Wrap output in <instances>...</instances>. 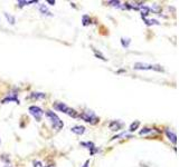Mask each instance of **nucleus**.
<instances>
[{"label": "nucleus", "instance_id": "1", "mask_svg": "<svg viewBox=\"0 0 179 167\" xmlns=\"http://www.w3.org/2000/svg\"><path fill=\"white\" fill-rule=\"evenodd\" d=\"M133 69L135 70H156V71H163L162 67L159 65H151L146 62H135L133 65Z\"/></svg>", "mask_w": 179, "mask_h": 167}, {"label": "nucleus", "instance_id": "2", "mask_svg": "<svg viewBox=\"0 0 179 167\" xmlns=\"http://www.w3.org/2000/svg\"><path fill=\"white\" fill-rule=\"evenodd\" d=\"M46 116L51 119V121H52V125L53 127L56 129V130H60L62 127H63V121L60 119V117L57 116L54 112H52V110H47L46 112Z\"/></svg>", "mask_w": 179, "mask_h": 167}, {"label": "nucleus", "instance_id": "3", "mask_svg": "<svg viewBox=\"0 0 179 167\" xmlns=\"http://www.w3.org/2000/svg\"><path fill=\"white\" fill-rule=\"evenodd\" d=\"M79 117H81L84 121L90 123V124H96L99 121V118L95 116V114L93 113L92 110H85L84 113H82Z\"/></svg>", "mask_w": 179, "mask_h": 167}, {"label": "nucleus", "instance_id": "4", "mask_svg": "<svg viewBox=\"0 0 179 167\" xmlns=\"http://www.w3.org/2000/svg\"><path fill=\"white\" fill-rule=\"evenodd\" d=\"M29 113H30V115L34 116V118H35L37 121H40L42 117L44 115L43 109L40 108V107H38V106H30V107H29Z\"/></svg>", "mask_w": 179, "mask_h": 167}, {"label": "nucleus", "instance_id": "5", "mask_svg": "<svg viewBox=\"0 0 179 167\" xmlns=\"http://www.w3.org/2000/svg\"><path fill=\"white\" fill-rule=\"evenodd\" d=\"M53 107H54V109H56L57 112H60V113H64V114L67 113L68 109H69V107H68L66 104H64V103H60V101L54 103V104H53Z\"/></svg>", "mask_w": 179, "mask_h": 167}, {"label": "nucleus", "instance_id": "6", "mask_svg": "<svg viewBox=\"0 0 179 167\" xmlns=\"http://www.w3.org/2000/svg\"><path fill=\"white\" fill-rule=\"evenodd\" d=\"M122 126H123V124H122L121 121H112L111 123H110V125H109V128L111 129L112 132H119L120 129L122 128Z\"/></svg>", "mask_w": 179, "mask_h": 167}, {"label": "nucleus", "instance_id": "7", "mask_svg": "<svg viewBox=\"0 0 179 167\" xmlns=\"http://www.w3.org/2000/svg\"><path fill=\"white\" fill-rule=\"evenodd\" d=\"M10 101H15V103H17V104H19V99L17 98L16 94L11 93V94H10V96L6 97L4 100L1 101V103H2V104H7V103H10Z\"/></svg>", "mask_w": 179, "mask_h": 167}, {"label": "nucleus", "instance_id": "8", "mask_svg": "<svg viewBox=\"0 0 179 167\" xmlns=\"http://www.w3.org/2000/svg\"><path fill=\"white\" fill-rule=\"evenodd\" d=\"M166 135L169 138V140L172 142V144H176L177 143V136H176V133L170 130V129H166Z\"/></svg>", "mask_w": 179, "mask_h": 167}, {"label": "nucleus", "instance_id": "9", "mask_svg": "<svg viewBox=\"0 0 179 167\" xmlns=\"http://www.w3.org/2000/svg\"><path fill=\"white\" fill-rule=\"evenodd\" d=\"M81 145H82V146H85V147L88 148V149H91V155H94L95 152H97V148H95V146H94V144H93L92 142H88V143H81Z\"/></svg>", "mask_w": 179, "mask_h": 167}, {"label": "nucleus", "instance_id": "10", "mask_svg": "<svg viewBox=\"0 0 179 167\" xmlns=\"http://www.w3.org/2000/svg\"><path fill=\"white\" fill-rule=\"evenodd\" d=\"M71 132L76 134V135H83L85 132V127L84 126H74L71 128Z\"/></svg>", "mask_w": 179, "mask_h": 167}, {"label": "nucleus", "instance_id": "11", "mask_svg": "<svg viewBox=\"0 0 179 167\" xmlns=\"http://www.w3.org/2000/svg\"><path fill=\"white\" fill-rule=\"evenodd\" d=\"M140 12H141V17L142 18H147V16L150 13V8L148 7V6H144V4H142L141 7H140Z\"/></svg>", "mask_w": 179, "mask_h": 167}, {"label": "nucleus", "instance_id": "12", "mask_svg": "<svg viewBox=\"0 0 179 167\" xmlns=\"http://www.w3.org/2000/svg\"><path fill=\"white\" fill-rule=\"evenodd\" d=\"M39 11L43 13V15H46V16H53L49 10H48V8L46 4H39Z\"/></svg>", "mask_w": 179, "mask_h": 167}, {"label": "nucleus", "instance_id": "13", "mask_svg": "<svg viewBox=\"0 0 179 167\" xmlns=\"http://www.w3.org/2000/svg\"><path fill=\"white\" fill-rule=\"evenodd\" d=\"M45 97H46V94L44 93H32L30 96V98L32 99H44Z\"/></svg>", "mask_w": 179, "mask_h": 167}, {"label": "nucleus", "instance_id": "14", "mask_svg": "<svg viewBox=\"0 0 179 167\" xmlns=\"http://www.w3.org/2000/svg\"><path fill=\"white\" fill-rule=\"evenodd\" d=\"M5 17H6V19L8 20V22L10 23V25H15V23H16V18H15L14 16L9 15V13H7V12H5Z\"/></svg>", "mask_w": 179, "mask_h": 167}, {"label": "nucleus", "instance_id": "15", "mask_svg": "<svg viewBox=\"0 0 179 167\" xmlns=\"http://www.w3.org/2000/svg\"><path fill=\"white\" fill-rule=\"evenodd\" d=\"M143 21L147 23L148 26H152V25H160L158 22V20H155V19H148V18H142Z\"/></svg>", "mask_w": 179, "mask_h": 167}, {"label": "nucleus", "instance_id": "16", "mask_svg": "<svg viewBox=\"0 0 179 167\" xmlns=\"http://www.w3.org/2000/svg\"><path fill=\"white\" fill-rule=\"evenodd\" d=\"M139 125H140V121H135L134 123H132V124L130 125V128H129V130H130L131 133L135 132V130L138 129V127H139Z\"/></svg>", "mask_w": 179, "mask_h": 167}, {"label": "nucleus", "instance_id": "17", "mask_svg": "<svg viewBox=\"0 0 179 167\" xmlns=\"http://www.w3.org/2000/svg\"><path fill=\"white\" fill-rule=\"evenodd\" d=\"M82 22H83V26H88L91 23V18H90V16L88 15H83L82 17Z\"/></svg>", "mask_w": 179, "mask_h": 167}, {"label": "nucleus", "instance_id": "18", "mask_svg": "<svg viewBox=\"0 0 179 167\" xmlns=\"http://www.w3.org/2000/svg\"><path fill=\"white\" fill-rule=\"evenodd\" d=\"M130 43H131L130 38H121V45H122V47H124V48H128L129 45H130Z\"/></svg>", "mask_w": 179, "mask_h": 167}, {"label": "nucleus", "instance_id": "19", "mask_svg": "<svg viewBox=\"0 0 179 167\" xmlns=\"http://www.w3.org/2000/svg\"><path fill=\"white\" fill-rule=\"evenodd\" d=\"M36 2H37L36 0H32V1H23V0H20V1L17 2V4H18L19 7H24V6H27V4H36Z\"/></svg>", "mask_w": 179, "mask_h": 167}, {"label": "nucleus", "instance_id": "20", "mask_svg": "<svg viewBox=\"0 0 179 167\" xmlns=\"http://www.w3.org/2000/svg\"><path fill=\"white\" fill-rule=\"evenodd\" d=\"M68 115V116H71V117H74V118H76V117H79L80 115L77 114V112L76 110H74V109H72V108H69L68 109V112L66 113Z\"/></svg>", "mask_w": 179, "mask_h": 167}, {"label": "nucleus", "instance_id": "21", "mask_svg": "<svg viewBox=\"0 0 179 167\" xmlns=\"http://www.w3.org/2000/svg\"><path fill=\"white\" fill-rule=\"evenodd\" d=\"M122 137H131V135H128L127 133H121L120 135H116V136H114L112 139H120V138H122Z\"/></svg>", "mask_w": 179, "mask_h": 167}, {"label": "nucleus", "instance_id": "22", "mask_svg": "<svg viewBox=\"0 0 179 167\" xmlns=\"http://www.w3.org/2000/svg\"><path fill=\"white\" fill-rule=\"evenodd\" d=\"M153 132V129L152 128H148V127H146V128H143L142 130H140V135H146V134H149V133H152Z\"/></svg>", "mask_w": 179, "mask_h": 167}, {"label": "nucleus", "instance_id": "23", "mask_svg": "<svg viewBox=\"0 0 179 167\" xmlns=\"http://www.w3.org/2000/svg\"><path fill=\"white\" fill-rule=\"evenodd\" d=\"M94 54H95V56H96V57H97V58L102 59V60H104V61H106V58H105V57H104L103 55L101 54L100 51H96L95 49H94Z\"/></svg>", "mask_w": 179, "mask_h": 167}, {"label": "nucleus", "instance_id": "24", "mask_svg": "<svg viewBox=\"0 0 179 167\" xmlns=\"http://www.w3.org/2000/svg\"><path fill=\"white\" fill-rule=\"evenodd\" d=\"M34 167H43L40 162H34Z\"/></svg>", "mask_w": 179, "mask_h": 167}, {"label": "nucleus", "instance_id": "25", "mask_svg": "<svg viewBox=\"0 0 179 167\" xmlns=\"http://www.w3.org/2000/svg\"><path fill=\"white\" fill-rule=\"evenodd\" d=\"M46 2H47V4H51L52 6H54V4H55V1H53V0H47Z\"/></svg>", "mask_w": 179, "mask_h": 167}, {"label": "nucleus", "instance_id": "26", "mask_svg": "<svg viewBox=\"0 0 179 167\" xmlns=\"http://www.w3.org/2000/svg\"><path fill=\"white\" fill-rule=\"evenodd\" d=\"M88 164H90V160H86V162H85V164L83 165V167H88V166H90Z\"/></svg>", "mask_w": 179, "mask_h": 167}, {"label": "nucleus", "instance_id": "27", "mask_svg": "<svg viewBox=\"0 0 179 167\" xmlns=\"http://www.w3.org/2000/svg\"><path fill=\"white\" fill-rule=\"evenodd\" d=\"M46 167H55V165H48V166H46Z\"/></svg>", "mask_w": 179, "mask_h": 167}]
</instances>
